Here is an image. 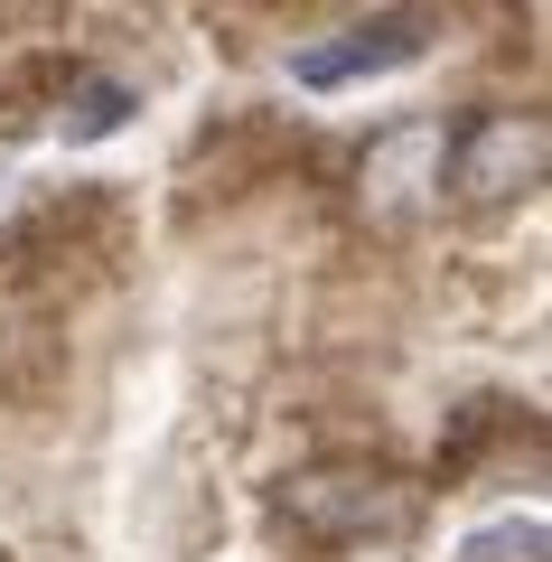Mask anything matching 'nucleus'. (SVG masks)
I'll return each mask as SVG.
<instances>
[{"mask_svg":"<svg viewBox=\"0 0 552 562\" xmlns=\"http://www.w3.org/2000/svg\"><path fill=\"white\" fill-rule=\"evenodd\" d=\"M543 113H487L477 132L450 140V160H440V188H450L459 206H515L525 188H543Z\"/></svg>","mask_w":552,"mask_h":562,"instance_id":"nucleus-1","label":"nucleus"},{"mask_svg":"<svg viewBox=\"0 0 552 562\" xmlns=\"http://www.w3.org/2000/svg\"><path fill=\"white\" fill-rule=\"evenodd\" d=\"M281 516L309 543H384V535H403L413 497L394 479H375V469H309V479L281 487Z\"/></svg>","mask_w":552,"mask_h":562,"instance_id":"nucleus-2","label":"nucleus"},{"mask_svg":"<svg viewBox=\"0 0 552 562\" xmlns=\"http://www.w3.org/2000/svg\"><path fill=\"white\" fill-rule=\"evenodd\" d=\"M440 160H450V132H440V122H394V132L365 150V216L413 225L421 206H440Z\"/></svg>","mask_w":552,"mask_h":562,"instance_id":"nucleus-3","label":"nucleus"},{"mask_svg":"<svg viewBox=\"0 0 552 562\" xmlns=\"http://www.w3.org/2000/svg\"><path fill=\"white\" fill-rule=\"evenodd\" d=\"M421 47H431V29H421V20H365V29H347L337 47L291 57V76L309 85V94H337V85H365V76H403Z\"/></svg>","mask_w":552,"mask_h":562,"instance_id":"nucleus-4","label":"nucleus"},{"mask_svg":"<svg viewBox=\"0 0 552 562\" xmlns=\"http://www.w3.org/2000/svg\"><path fill=\"white\" fill-rule=\"evenodd\" d=\"M122 122H132V94L94 76V85H76V103H66V113H57V132H66V140H76V150H85V140H113Z\"/></svg>","mask_w":552,"mask_h":562,"instance_id":"nucleus-5","label":"nucleus"},{"mask_svg":"<svg viewBox=\"0 0 552 562\" xmlns=\"http://www.w3.org/2000/svg\"><path fill=\"white\" fill-rule=\"evenodd\" d=\"M459 562H543V516H496L459 543Z\"/></svg>","mask_w":552,"mask_h":562,"instance_id":"nucleus-6","label":"nucleus"},{"mask_svg":"<svg viewBox=\"0 0 552 562\" xmlns=\"http://www.w3.org/2000/svg\"><path fill=\"white\" fill-rule=\"evenodd\" d=\"M10 188H20V169H10V160H0V206H10Z\"/></svg>","mask_w":552,"mask_h":562,"instance_id":"nucleus-7","label":"nucleus"}]
</instances>
